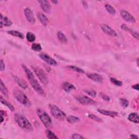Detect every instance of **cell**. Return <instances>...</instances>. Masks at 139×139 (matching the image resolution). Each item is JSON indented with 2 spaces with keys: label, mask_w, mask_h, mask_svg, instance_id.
Here are the masks:
<instances>
[{
  "label": "cell",
  "mask_w": 139,
  "mask_h": 139,
  "mask_svg": "<svg viewBox=\"0 0 139 139\" xmlns=\"http://www.w3.org/2000/svg\"><path fill=\"white\" fill-rule=\"evenodd\" d=\"M22 66L23 69L24 70V71L25 72L26 76H27L29 82V83L31 84L32 88L36 90V92L38 93L39 95H41L42 96H46V93L45 92L44 90H43L42 87L39 83L38 80L36 79L32 71L30 70L25 65H22Z\"/></svg>",
  "instance_id": "obj_1"
},
{
  "label": "cell",
  "mask_w": 139,
  "mask_h": 139,
  "mask_svg": "<svg viewBox=\"0 0 139 139\" xmlns=\"http://www.w3.org/2000/svg\"><path fill=\"white\" fill-rule=\"evenodd\" d=\"M14 118L16 123L21 128L25 130H28V131L33 130V127L31 123L25 116L16 114L14 116Z\"/></svg>",
  "instance_id": "obj_2"
},
{
  "label": "cell",
  "mask_w": 139,
  "mask_h": 139,
  "mask_svg": "<svg viewBox=\"0 0 139 139\" xmlns=\"http://www.w3.org/2000/svg\"><path fill=\"white\" fill-rule=\"evenodd\" d=\"M15 98L18 102H19L21 104L25 106H29L30 105V102L28 98L22 91H21L19 89H15L13 93Z\"/></svg>",
  "instance_id": "obj_3"
},
{
  "label": "cell",
  "mask_w": 139,
  "mask_h": 139,
  "mask_svg": "<svg viewBox=\"0 0 139 139\" xmlns=\"http://www.w3.org/2000/svg\"><path fill=\"white\" fill-rule=\"evenodd\" d=\"M37 114L43 125L46 128H50L52 125V122L49 115L41 109H38L37 110Z\"/></svg>",
  "instance_id": "obj_4"
},
{
  "label": "cell",
  "mask_w": 139,
  "mask_h": 139,
  "mask_svg": "<svg viewBox=\"0 0 139 139\" xmlns=\"http://www.w3.org/2000/svg\"><path fill=\"white\" fill-rule=\"evenodd\" d=\"M33 69L35 73L36 74L37 76L42 84L46 85L48 84V78L45 72L42 70L41 68L37 66H32Z\"/></svg>",
  "instance_id": "obj_5"
},
{
  "label": "cell",
  "mask_w": 139,
  "mask_h": 139,
  "mask_svg": "<svg viewBox=\"0 0 139 139\" xmlns=\"http://www.w3.org/2000/svg\"><path fill=\"white\" fill-rule=\"evenodd\" d=\"M51 112L55 119L59 120H64L66 118V114L55 106H52L50 108Z\"/></svg>",
  "instance_id": "obj_6"
},
{
  "label": "cell",
  "mask_w": 139,
  "mask_h": 139,
  "mask_svg": "<svg viewBox=\"0 0 139 139\" xmlns=\"http://www.w3.org/2000/svg\"><path fill=\"white\" fill-rule=\"evenodd\" d=\"M75 98L77 101L83 105H94L96 103V102L94 100L84 95L77 96Z\"/></svg>",
  "instance_id": "obj_7"
},
{
  "label": "cell",
  "mask_w": 139,
  "mask_h": 139,
  "mask_svg": "<svg viewBox=\"0 0 139 139\" xmlns=\"http://www.w3.org/2000/svg\"><path fill=\"white\" fill-rule=\"evenodd\" d=\"M39 56H40V58L44 61L45 62H46L48 64H49L50 65H51V66H56V65H57V63L56 62V61L55 60L52 59L50 56L46 54L41 53L39 54Z\"/></svg>",
  "instance_id": "obj_8"
},
{
  "label": "cell",
  "mask_w": 139,
  "mask_h": 139,
  "mask_svg": "<svg viewBox=\"0 0 139 139\" xmlns=\"http://www.w3.org/2000/svg\"><path fill=\"white\" fill-rule=\"evenodd\" d=\"M121 15L122 17V18L128 22H132L134 23L135 22V19L134 16L130 14L129 12L125 10H121Z\"/></svg>",
  "instance_id": "obj_9"
},
{
  "label": "cell",
  "mask_w": 139,
  "mask_h": 139,
  "mask_svg": "<svg viewBox=\"0 0 139 139\" xmlns=\"http://www.w3.org/2000/svg\"><path fill=\"white\" fill-rule=\"evenodd\" d=\"M24 13L26 19L28 20L29 22L31 24H34L35 22H36V19H35V17L34 16V14L33 13V11L32 10L29 9V8H26L25 10Z\"/></svg>",
  "instance_id": "obj_10"
},
{
  "label": "cell",
  "mask_w": 139,
  "mask_h": 139,
  "mask_svg": "<svg viewBox=\"0 0 139 139\" xmlns=\"http://www.w3.org/2000/svg\"><path fill=\"white\" fill-rule=\"evenodd\" d=\"M102 29L103 32L107 34L108 36H109L112 37H116L117 36V33L114 29L110 28L108 25H103L102 26Z\"/></svg>",
  "instance_id": "obj_11"
},
{
  "label": "cell",
  "mask_w": 139,
  "mask_h": 139,
  "mask_svg": "<svg viewBox=\"0 0 139 139\" xmlns=\"http://www.w3.org/2000/svg\"><path fill=\"white\" fill-rule=\"evenodd\" d=\"M87 76L90 79L92 80L97 83H102L103 81V78L101 76L97 73H87Z\"/></svg>",
  "instance_id": "obj_12"
},
{
  "label": "cell",
  "mask_w": 139,
  "mask_h": 139,
  "mask_svg": "<svg viewBox=\"0 0 139 139\" xmlns=\"http://www.w3.org/2000/svg\"><path fill=\"white\" fill-rule=\"evenodd\" d=\"M38 3L40 4V7L46 13H50L51 10V5L49 1H45V0H41V1H38Z\"/></svg>",
  "instance_id": "obj_13"
},
{
  "label": "cell",
  "mask_w": 139,
  "mask_h": 139,
  "mask_svg": "<svg viewBox=\"0 0 139 139\" xmlns=\"http://www.w3.org/2000/svg\"><path fill=\"white\" fill-rule=\"evenodd\" d=\"M1 28H2L3 26H6V27H8V26H10L12 25V22L7 17L3 16L2 14H1Z\"/></svg>",
  "instance_id": "obj_14"
},
{
  "label": "cell",
  "mask_w": 139,
  "mask_h": 139,
  "mask_svg": "<svg viewBox=\"0 0 139 139\" xmlns=\"http://www.w3.org/2000/svg\"><path fill=\"white\" fill-rule=\"evenodd\" d=\"M62 88L64 91H65L67 92H71V91L75 90L76 89L75 86L67 82L63 83V84H62Z\"/></svg>",
  "instance_id": "obj_15"
},
{
  "label": "cell",
  "mask_w": 139,
  "mask_h": 139,
  "mask_svg": "<svg viewBox=\"0 0 139 139\" xmlns=\"http://www.w3.org/2000/svg\"><path fill=\"white\" fill-rule=\"evenodd\" d=\"M121 28L123 30H125V31H127V32H129V33L132 34V36L134 38L136 39L137 40H138V34L135 31V30H133V29L129 28V27H127V26H125L124 25L121 26Z\"/></svg>",
  "instance_id": "obj_16"
},
{
  "label": "cell",
  "mask_w": 139,
  "mask_h": 139,
  "mask_svg": "<svg viewBox=\"0 0 139 139\" xmlns=\"http://www.w3.org/2000/svg\"><path fill=\"white\" fill-rule=\"evenodd\" d=\"M97 111L99 113H101V114L102 115L109 116H110L111 117H114L117 116V115H118V113H117V112H115V111L105 110H103V109H98Z\"/></svg>",
  "instance_id": "obj_17"
},
{
  "label": "cell",
  "mask_w": 139,
  "mask_h": 139,
  "mask_svg": "<svg viewBox=\"0 0 139 139\" xmlns=\"http://www.w3.org/2000/svg\"><path fill=\"white\" fill-rule=\"evenodd\" d=\"M38 17L39 19L40 20L41 23L43 26H46L49 24V20H48L47 16L45 15L42 14V13H39L38 14Z\"/></svg>",
  "instance_id": "obj_18"
},
{
  "label": "cell",
  "mask_w": 139,
  "mask_h": 139,
  "mask_svg": "<svg viewBox=\"0 0 139 139\" xmlns=\"http://www.w3.org/2000/svg\"><path fill=\"white\" fill-rule=\"evenodd\" d=\"M128 120L134 123H138V115L137 113H132L128 116Z\"/></svg>",
  "instance_id": "obj_19"
},
{
  "label": "cell",
  "mask_w": 139,
  "mask_h": 139,
  "mask_svg": "<svg viewBox=\"0 0 139 139\" xmlns=\"http://www.w3.org/2000/svg\"><path fill=\"white\" fill-rule=\"evenodd\" d=\"M9 34L11 35V36H14L16 37H18L20 39H23L24 38V36L22 33H21L19 32H17L16 30H9L7 32Z\"/></svg>",
  "instance_id": "obj_20"
},
{
  "label": "cell",
  "mask_w": 139,
  "mask_h": 139,
  "mask_svg": "<svg viewBox=\"0 0 139 139\" xmlns=\"http://www.w3.org/2000/svg\"><path fill=\"white\" fill-rule=\"evenodd\" d=\"M0 90H1L2 94L4 96L6 97L8 96V91L2 80H1V83H0Z\"/></svg>",
  "instance_id": "obj_21"
},
{
  "label": "cell",
  "mask_w": 139,
  "mask_h": 139,
  "mask_svg": "<svg viewBox=\"0 0 139 139\" xmlns=\"http://www.w3.org/2000/svg\"><path fill=\"white\" fill-rule=\"evenodd\" d=\"M67 120L69 123L73 124V123L78 122L80 121V119L77 116L71 115V116H69L67 117Z\"/></svg>",
  "instance_id": "obj_22"
},
{
  "label": "cell",
  "mask_w": 139,
  "mask_h": 139,
  "mask_svg": "<svg viewBox=\"0 0 139 139\" xmlns=\"http://www.w3.org/2000/svg\"><path fill=\"white\" fill-rule=\"evenodd\" d=\"M15 80L17 83L20 86H21L22 88L26 89V88H28V86H27V84H26L25 83V82L24 80H23L22 79H21L20 78L15 77Z\"/></svg>",
  "instance_id": "obj_23"
},
{
  "label": "cell",
  "mask_w": 139,
  "mask_h": 139,
  "mask_svg": "<svg viewBox=\"0 0 139 139\" xmlns=\"http://www.w3.org/2000/svg\"><path fill=\"white\" fill-rule=\"evenodd\" d=\"M58 38L60 42L63 43H66L67 42V39L66 36H65V34L62 32H59L57 34Z\"/></svg>",
  "instance_id": "obj_24"
},
{
  "label": "cell",
  "mask_w": 139,
  "mask_h": 139,
  "mask_svg": "<svg viewBox=\"0 0 139 139\" xmlns=\"http://www.w3.org/2000/svg\"><path fill=\"white\" fill-rule=\"evenodd\" d=\"M1 102L4 105H5L6 106H7L9 109L11 111H13L14 110V107H13L11 104L9 103H8L7 101H6L5 99H3L2 96H1Z\"/></svg>",
  "instance_id": "obj_25"
},
{
  "label": "cell",
  "mask_w": 139,
  "mask_h": 139,
  "mask_svg": "<svg viewBox=\"0 0 139 139\" xmlns=\"http://www.w3.org/2000/svg\"><path fill=\"white\" fill-rule=\"evenodd\" d=\"M106 10H107V11L109 13V14H111V15H114L116 13V10L115 9L113 8L111 6H110V4H107L106 5Z\"/></svg>",
  "instance_id": "obj_26"
},
{
  "label": "cell",
  "mask_w": 139,
  "mask_h": 139,
  "mask_svg": "<svg viewBox=\"0 0 139 139\" xmlns=\"http://www.w3.org/2000/svg\"><path fill=\"white\" fill-rule=\"evenodd\" d=\"M26 39L29 42H33L36 40V36L33 33L31 32H28L27 35H26Z\"/></svg>",
  "instance_id": "obj_27"
},
{
  "label": "cell",
  "mask_w": 139,
  "mask_h": 139,
  "mask_svg": "<svg viewBox=\"0 0 139 139\" xmlns=\"http://www.w3.org/2000/svg\"><path fill=\"white\" fill-rule=\"evenodd\" d=\"M32 49L35 51H40L42 49V47L40 45V44L38 43H33L32 45Z\"/></svg>",
  "instance_id": "obj_28"
},
{
  "label": "cell",
  "mask_w": 139,
  "mask_h": 139,
  "mask_svg": "<svg viewBox=\"0 0 139 139\" xmlns=\"http://www.w3.org/2000/svg\"><path fill=\"white\" fill-rule=\"evenodd\" d=\"M47 137L49 138H58V137L55 135V134L50 130H47L46 131Z\"/></svg>",
  "instance_id": "obj_29"
},
{
  "label": "cell",
  "mask_w": 139,
  "mask_h": 139,
  "mask_svg": "<svg viewBox=\"0 0 139 139\" xmlns=\"http://www.w3.org/2000/svg\"><path fill=\"white\" fill-rule=\"evenodd\" d=\"M89 117L91 119H92L96 122H103L101 118H99V117H98V116L93 114H90L89 115Z\"/></svg>",
  "instance_id": "obj_30"
},
{
  "label": "cell",
  "mask_w": 139,
  "mask_h": 139,
  "mask_svg": "<svg viewBox=\"0 0 139 139\" xmlns=\"http://www.w3.org/2000/svg\"><path fill=\"white\" fill-rule=\"evenodd\" d=\"M110 81L113 84H114L115 85H117V86H121L122 85V83L121 81L117 80L116 79L114 78H110Z\"/></svg>",
  "instance_id": "obj_31"
},
{
  "label": "cell",
  "mask_w": 139,
  "mask_h": 139,
  "mask_svg": "<svg viewBox=\"0 0 139 139\" xmlns=\"http://www.w3.org/2000/svg\"><path fill=\"white\" fill-rule=\"evenodd\" d=\"M85 92L87 94L91 96H92L93 97H95L96 96V92L95 90H85Z\"/></svg>",
  "instance_id": "obj_32"
},
{
  "label": "cell",
  "mask_w": 139,
  "mask_h": 139,
  "mask_svg": "<svg viewBox=\"0 0 139 139\" xmlns=\"http://www.w3.org/2000/svg\"><path fill=\"white\" fill-rule=\"evenodd\" d=\"M120 103L121 106L124 108L127 107L129 105V102L126 99L124 98H121L120 99Z\"/></svg>",
  "instance_id": "obj_33"
},
{
  "label": "cell",
  "mask_w": 139,
  "mask_h": 139,
  "mask_svg": "<svg viewBox=\"0 0 139 139\" xmlns=\"http://www.w3.org/2000/svg\"><path fill=\"white\" fill-rule=\"evenodd\" d=\"M69 68H70L71 70H72L73 71H75L77 72H79V73H84V71L82 69L78 67H76V66H68Z\"/></svg>",
  "instance_id": "obj_34"
},
{
  "label": "cell",
  "mask_w": 139,
  "mask_h": 139,
  "mask_svg": "<svg viewBox=\"0 0 139 139\" xmlns=\"http://www.w3.org/2000/svg\"><path fill=\"white\" fill-rule=\"evenodd\" d=\"M73 139H80V138H84V137L82 136L80 134H74L72 135L71 137Z\"/></svg>",
  "instance_id": "obj_35"
},
{
  "label": "cell",
  "mask_w": 139,
  "mask_h": 139,
  "mask_svg": "<svg viewBox=\"0 0 139 139\" xmlns=\"http://www.w3.org/2000/svg\"><path fill=\"white\" fill-rule=\"evenodd\" d=\"M101 97L104 99V100H105V101H110V97L108 96V95H106V94H103V93H101Z\"/></svg>",
  "instance_id": "obj_36"
},
{
  "label": "cell",
  "mask_w": 139,
  "mask_h": 139,
  "mask_svg": "<svg viewBox=\"0 0 139 139\" xmlns=\"http://www.w3.org/2000/svg\"><path fill=\"white\" fill-rule=\"evenodd\" d=\"M5 69V65H4V63H3V60H1V71H3Z\"/></svg>",
  "instance_id": "obj_37"
},
{
  "label": "cell",
  "mask_w": 139,
  "mask_h": 139,
  "mask_svg": "<svg viewBox=\"0 0 139 139\" xmlns=\"http://www.w3.org/2000/svg\"><path fill=\"white\" fill-rule=\"evenodd\" d=\"M3 111H1V122L2 123L3 122Z\"/></svg>",
  "instance_id": "obj_38"
},
{
  "label": "cell",
  "mask_w": 139,
  "mask_h": 139,
  "mask_svg": "<svg viewBox=\"0 0 139 139\" xmlns=\"http://www.w3.org/2000/svg\"><path fill=\"white\" fill-rule=\"evenodd\" d=\"M132 88H133V89H135V90H136L138 91V84H136V85H133V86H132Z\"/></svg>",
  "instance_id": "obj_39"
},
{
  "label": "cell",
  "mask_w": 139,
  "mask_h": 139,
  "mask_svg": "<svg viewBox=\"0 0 139 139\" xmlns=\"http://www.w3.org/2000/svg\"><path fill=\"white\" fill-rule=\"evenodd\" d=\"M130 137L132 138H138V136H136V135H134V134H132L130 135Z\"/></svg>",
  "instance_id": "obj_40"
},
{
  "label": "cell",
  "mask_w": 139,
  "mask_h": 139,
  "mask_svg": "<svg viewBox=\"0 0 139 139\" xmlns=\"http://www.w3.org/2000/svg\"><path fill=\"white\" fill-rule=\"evenodd\" d=\"M52 2H53V3H55V4H56V3H58V1H52Z\"/></svg>",
  "instance_id": "obj_41"
}]
</instances>
